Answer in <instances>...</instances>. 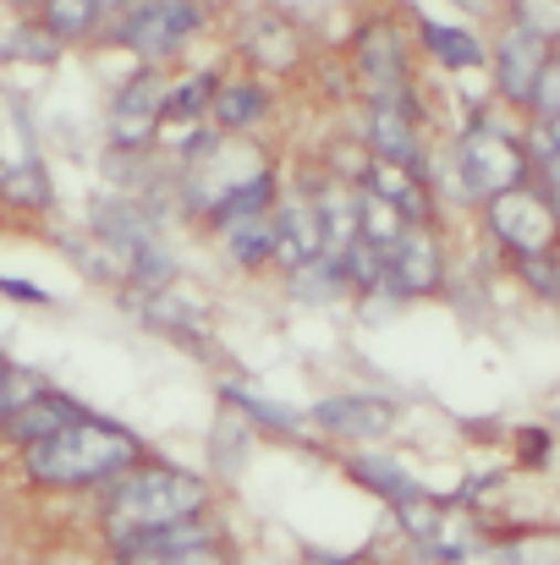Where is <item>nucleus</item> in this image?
I'll use <instances>...</instances> for the list:
<instances>
[{
	"mask_svg": "<svg viewBox=\"0 0 560 565\" xmlns=\"http://www.w3.org/2000/svg\"><path fill=\"white\" fill-rule=\"evenodd\" d=\"M116 565H231L220 544L209 550H155V555H116Z\"/></svg>",
	"mask_w": 560,
	"mask_h": 565,
	"instance_id": "obj_23",
	"label": "nucleus"
},
{
	"mask_svg": "<svg viewBox=\"0 0 560 565\" xmlns=\"http://www.w3.org/2000/svg\"><path fill=\"white\" fill-rule=\"evenodd\" d=\"M325 434H341V439H379L390 423H395V406L384 395H330L308 412Z\"/></svg>",
	"mask_w": 560,
	"mask_h": 565,
	"instance_id": "obj_11",
	"label": "nucleus"
},
{
	"mask_svg": "<svg viewBox=\"0 0 560 565\" xmlns=\"http://www.w3.org/2000/svg\"><path fill=\"white\" fill-rule=\"evenodd\" d=\"M0 198L44 209V203H50V182H44V171L28 160V166H17V171H0Z\"/></svg>",
	"mask_w": 560,
	"mask_h": 565,
	"instance_id": "obj_21",
	"label": "nucleus"
},
{
	"mask_svg": "<svg viewBox=\"0 0 560 565\" xmlns=\"http://www.w3.org/2000/svg\"><path fill=\"white\" fill-rule=\"evenodd\" d=\"M270 236H275V258L297 269L325 258V225H319V203L314 198H286L270 203Z\"/></svg>",
	"mask_w": 560,
	"mask_h": 565,
	"instance_id": "obj_10",
	"label": "nucleus"
},
{
	"mask_svg": "<svg viewBox=\"0 0 560 565\" xmlns=\"http://www.w3.org/2000/svg\"><path fill=\"white\" fill-rule=\"evenodd\" d=\"M418 39H423V50L434 55V66H445V72H478V66H484V39H478L473 28H462V22H434V17H423V22H418Z\"/></svg>",
	"mask_w": 560,
	"mask_h": 565,
	"instance_id": "obj_17",
	"label": "nucleus"
},
{
	"mask_svg": "<svg viewBox=\"0 0 560 565\" xmlns=\"http://www.w3.org/2000/svg\"><path fill=\"white\" fill-rule=\"evenodd\" d=\"M203 28V0H133L116 39L127 50H138L149 66L182 55V44Z\"/></svg>",
	"mask_w": 560,
	"mask_h": 565,
	"instance_id": "obj_4",
	"label": "nucleus"
},
{
	"mask_svg": "<svg viewBox=\"0 0 560 565\" xmlns=\"http://www.w3.org/2000/svg\"><path fill=\"white\" fill-rule=\"evenodd\" d=\"M484 66L495 72V94H500L506 105H522V110H528V94H533L539 72L550 66V33L517 17V22L500 33V44L484 50Z\"/></svg>",
	"mask_w": 560,
	"mask_h": 565,
	"instance_id": "obj_6",
	"label": "nucleus"
},
{
	"mask_svg": "<svg viewBox=\"0 0 560 565\" xmlns=\"http://www.w3.org/2000/svg\"><path fill=\"white\" fill-rule=\"evenodd\" d=\"M517 275H522L539 297H556V264H550V253H539V258H517Z\"/></svg>",
	"mask_w": 560,
	"mask_h": 565,
	"instance_id": "obj_25",
	"label": "nucleus"
},
{
	"mask_svg": "<svg viewBox=\"0 0 560 565\" xmlns=\"http://www.w3.org/2000/svg\"><path fill=\"white\" fill-rule=\"evenodd\" d=\"M225 236H231V258H236L242 269H258V264H270V258H275L270 214H258V220H242V225H231Z\"/></svg>",
	"mask_w": 560,
	"mask_h": 565,
	"instance_id": "obj_20",
	"label": "nucleus"
},
{
	"mask_svg": "<svg viewBox=\"0 0 560 565\" xmlns=\"http://www.w3.org/2000/svg\"><path fill=\"white\" fill-rule=\"evenodd\" d=\"M6 369H11V363H6V358H0V374H6Z\"/></svg>",
	"mask_w": 560,
	"mask_h": 565,
	"instance_id": "obj_28",
	"label": "nucleus"
},
{
	"mask_svg": "<svg viewBox=\"0 0 560 565\" xmlns=\"http://www.w3.org/2000/svg\"><path fill=\"white\" fill-rule=\"evenodd\" d=\"M0 297H11V302H33V308L50 302V291H39V286H28V280H11V275H0Z\"/></svg>",
	"mask_w": 560,
	"mask_h": 565,
	"instance_id": "obj_26",
	"label": "nucleus"
},
{
	"mask_svg": "<svg viewBox=\"0 0 560 565\" xmlns=\"http://www.w3.org/2000/svg\"><path fill=\"white\" fill-rule=\"evenodd\" d=\"M352 478H363L369 489H379V494H384V500H390L395 511H406V505H418V483H412V478H406L401 467H390V461L379 467L373 456H363V461H352Z\"/></svg>",
	"mask_w": 560,
	"mask_h": 565,
	"instance_id": "obj_19",
	"label": "nucleus"
},
{
	"mask_svg": "<svg viewBox=\"0 0 560 565\" xmlns=\"http://www.w3.org/2000/svg\"><path fill=\"white\" fill-rule=\"evenodd\" d=\"M77 417H83V406H77L72 395H61V390H50V384H44L39 395H28V401L6 417V428H0V434H6V439H17V445L28 450V445H39V439L61 434V428H66V423H77Z\"/></svg>",
	"mask_w": 560,
	"mask_h": 565,
	"instance_id": "obj_13",
	"label": "nucleus"
},
{
	"mask_svg": "<svg viewBox=\"0 0 560 565\" xmlns=\"http://www.w3.org/2000/svg\"><path fill=\"white\" fill-rule=\"evenodd\" d=\"M484 209H489V231L506 242V253H511V258L556 253V203H550V188L522 182V188L489 198Z\"/></svg>",
	"mask_w": 560,
	"mask_h": 565,
	"instance_id": "obj_5",
	"label": "nucleus"
},
{
	"mask_svg": "<svg viewBox=\"0 0 560 565\" xmlns=\"http://www.w3.org/2000/svg\"><path fill=\"white\" fill-rule=\"evenodd\" d=\"M358 72H363V83H369V99L406 94V88H412V83H406V50H401V39H395L390 22L363 28V39H358Z\"/></svg>",
	"mask_w": 560,
	"mask_h": 565,
	"instance_id": "obj_12",
	"label": "nucleus"
},
{
	"mask_svg": "<svg viewBox=\"0 0 560 565\" xmlns=\"http://www.w3.org/2000/svg\"><path fill=\"white\" fill-rule=\"evenodd\" d=\"M39 390H44V379H39V374L6 369V374H0V428H6V417H11V412H17L28 395H39Z\"/></svg>",
	"mask_w": 560,
	"mask_h": 565,
	"instance_id": "obj_24",
	"label": "nucleus"
},
{
	"mask_svg": "<svg viewBox=\"0 0 560 565\" xmlns=\"http://www.w3.org/2000/svg\"><path fill=\"white\" fill-rule=\"evenodd\" d=\"M369 198H379L401 225H423L429 220V182L423 177H412V171H401V166H384V160H373L369 166Z\"/></svg>",
	"mask_w": 560,
	"mask_h": 565,
	"instance_id": "obj_14",
	"label": "nucleus"
},
{
	"mask_svg": "<svg viewBox=\"0 0 560 565\" xmlns=\"http://www.w3.org/2000/svg\"><path fill=\"white\" fill-rule=\"evenodd\" d=\"M209 505H214L209 478L144 456L127 472H116L110 483H99V533H105L110 550H127V544L160 533V527L209 516Z\"/></svg>",
	"mask_w": 560,
	"mask_h": 565,
	"instance_id": "obj_1",
	"label": "nucleus"
},
{
	"mask_svg": "<svg viewBox=\"0 0 560 565\" xmlns=\"http://www.w3.org/2000/svg\"><path fill=\"white\" fill-rule=\"evenodd\" d=\"M94 22H99V0H39V28L55 44H72V39L94 33Z\"/></svg>",
	"mask_w": 560,
	"mask_h": 565,
	"instance_id": "obj_18",
	"label": "nucleus"
},
{
	"mask_svg": "<svg viewBox=\"0 0 560 565\" xmlns=\"http://www.w3.org/2000/svg\"><path fill=\"white\" fill-rule=\"evenodd\" d=\"M133 461H144V439L121 423L94 417V412H83L61 434L22 450V472L39 489H99L116 472H127Z\"/></svg>",
	"mask_w": 560,
	"mask_h": 565,
	"instance_id": "obj_2",
	"label": "nucleus"
},
{
	"mask_svg": "<svg viewBox=\"0 0 560 565\" xmlns=\"http://www.w3.org/2000/svg\"><path fill=\"white\" fill-rule=\"evenodd\" d=\"M225 401L231 406H242L253 423H264V428H281V434H292V428H303V417L297 412H286V406H275V401H258V395H247V390H225Z\"/></svg>",
	"mask_w": 560,
	"mask_h": 565,
	"instance_id": "obj_22",
	"label": "nucleus"
},
{
	"mask_svg": "<svg viewBox=\"0 0 560 565\" xmlns=\"http://www.w3.org/2000/svg\"><path fill=\"white\" fill-rule=\"evenodd\" d=\"M270 203H275V177L258 166L253 177H242V182H231V188H220L209 198V225H220V231H231V225H242V220H258V214H270Z\"/></svg>",
	"mask_w": 560,
	"mask_h": 565,
	"instance_id": "obj_16",
	"label": "nucleus"
},
{
	"mask_svg": "<svg viewBox=\"0 0 560 565\" xmlns=\"http://www.w3.org/2000/svg\"><path fill=\"white\" fill-rule=\"evenodd\" d=\"M264 116H270L264 83H253V77L214 83V94H209V121H214V132H247V127H258Z\"/></svg>",
	"mask_w": 560,
	"mask_h": 565,
	"instance_id": "obj_15",
	"label": "nucleus"
},
{
	"mask_svg": "<svg viewBox=\"0 0 560 565\" xmlns=\"http://www.w3.org/2000/svg\"><path fill=\"white\" fill-rule=\"evenodd\" d=\"M440 275H445V264H440V242L429 231L406 225L384 247V286L395 297H429V291H440Z\"/></svg>",
	"mask_w": 560,
	"mask_h": 565,
	"instance_id": "obj_9",
	"label": "nucleus"
},
{
	"mask_svg": "<svg viewBox=\"0 0 560 565\" xmlns=\"http://www.w3.org/2000/svg\"><path fill=\"white\" fill-rule=\"evenodd\" d=\"M166 72L160 66H144L121 83L116 105H110V138L133 154V149H149L160 138V121H166Z\"/></svg>",
	"mask_w": 560,
	"mask_h": 565,
	"instance_id": "obj_7",
	"label": "nucleus"
},
{
	"mask_svg": "<svg viewBox=\"0 0 560 565\" xmlns=\"http://www.w3.org/2000/svg\"><path fill=\"white\" fill-rule=\"evenodd\" d=\"M456 171H462L467 203H489V198H500V192L533 182L522 132H506L500 121H473V127L462 132V143H456Z\"/></svg>",
	"mask_w": 560,
	"mask_h": 565,
	"instance_id": "obj_3",
	"label": "nucleus"
},
{
	"mask_svg": "<svg viewBox=\"0 0 560 565\" xmlns=\"http://www.w3.org/2000/svg\"><path fill=\"white\" fill-rule=\"evenodd\" d=\"M369 143H373V160L384 166H401L412 177H429L423 166V138H418V99L412 88L406 94H384L369 105Z\"/></svg>",
	"mask_w": 560,
	"mask_h": 565,
	"instance_id": "obj_8",
	"label": "nucleus"
},
{
	"mask_svg": "<svg viewBox=\"0 0 560 565\" xmlns=\"http://www.w3.org/2000/svg\"><path fill=\"white\" fill-rule=\"evenodd\" d=\"M522 445H528V467H545V456H550V439H545V434H522Z\"/></svg>",
	"mask_w": 560,
	"mask_h": 565,
	"instance_id": "obj_27",
	"label": "nucleus"
}]
</instances>
